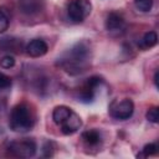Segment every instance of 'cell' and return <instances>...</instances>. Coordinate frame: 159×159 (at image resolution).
<instances>
[{
    "instance_id": "cell-7",
    "label": "cell",
    "mask_w": 159,
    "mask_h": 159,
    "mask_svg": "<svg viewBox=\"0 0 159 159\" xmlns=\"http://www.w3.org/2000/svg\"><path fill=\"white\" fill-rule=\"evenodd\" d=\"M81 125H82V119L73 111L70 113V116L67 118H65L58 124V127L61 128L62 134H65V135H72V134H75L81 128Z\"/></svg>"
},
{
    "instance_id": "cell-16",
    "label": "cell",
    "mask_w": 159,
    "mask_h": 159,
    "mask_svg": "<svg viewBox=\"0 0 159 159\" xmlns=\"http://www.w3.org/2000/svg\"><path fill=\"white\" fill-rule=\"evenodd\" d=\"M0 47L4 51H17V41L10 37H5L0 40Z\"/></svg>"
},
{
    "instance_id": "cell-1",
    "label": "cell",
    "mask_w": 159,
    "mask_h": 159,
    "mask_svg": "<svg viewBox=\"0 0 159 159\" xmlns=\"http://www.w3.org/2000/svg\"><path fill=\"white\" fill-rule=\"evenodd\" d=\"M91 61H92L91 45L87 41L82 40L76 42L71 48L63 52L58 57L57 65L68 75L76 76L84 72L91 66Z\"/></svg>"
},
{
    "instance_id": "cell-14",
    "label": "cell",
    "mask_w": 159,
    "mask_h": 159,
    "mask_svg": "<svg viewBox=\"0 0 159 159\" xmlns=\"http://www.w3.org/2000/svg\"><path fill=\"white\" fill-rule=\"evenodd\" d=\"M9 24H10V15L5 7L0 6V34L7 30Z\"/></svg>"
},
{
    "instance_id": "cell-20",
    "label": "cell",
    "mask_w": 159,
    "mask_h": 159,
    "mask_svg": "<svg viewBox=\"0 0 159 159\" xmlns=\"http://www.w3.org/2000/svg\"><path fill=\"white\" fill-rule=\"evenodd\" d=\"M55 149H56V147L52 142H46L42 147V155L43 157H52Z\"/></svg>"
},
{
    "instance_id": "cell-5",
    "label": "cell",
    "mask_w": 159,
    "mask_h": 159,
    "mask_svg": "<svg viewBox=\"0 0 159 159\" xmlns=\"http://www.w3.org/2000/svg\"><path fill=\"white\" fill-rule=\"evenodd\" d=\"M109 116L118 120H125L133 116L134 112V103L129 98L116 99L108 107Z\"/></svg>"
},
{
    "instance_id": "cell-11",
    "label": "cell",
    "mask_w": 159,
    "mask_h": 159,
    "mask_svg": "<svg viewBox=\"0 0 159 159\" xmlns=\"http://www.w3.org/2000/svg\"><path fill=\"white\" fill-rule=\"evenodd\" d=\"M82 140L87 147H97L102 143V134L97 129H88L82 133Z\"/></svg>"
},
{
    "instance_id": "cell-22",
    "label": "cell",
    "mask_w": 159,
    "mask_h": 159,
    "mask_svg": "<svg viewBox=\"0 0 159 159\" xmlns=\"http://www.w3.org/2000/svg\"><path fill=\"white\" fill-rule=\"evenodd\" d=\"M158 76H159V72L157 71L155 75H154V83H155V87H157V88L159 87V83H158Z\"/></svg>"
},
{
    "instance_id": "cell-18",
    "label": "cell",
    "mask_w": 159,
    "mask_h": 159,
    "mask_svg": "<svg viewBox=\"0 0 159 159\" xmlns=\"http://www.w3.org/2000/svg\"><path fill=\"white\" fill-rule=\"evenodd\" d=\"M147 119L152 123H158L159 120V111H158V107H152L148 109L147 114H145Z\"/></svg>"
},
{
    "instance_id": "cell-9",
    "label": "cell",
    "mask_w": 159,
    "mask_h": 159,
    "mask_svg": "<svg viewBox=\"0 0 159 159\" xmlns=\"http://www.w3.org/2000/svg\"><path fill=\"white\" fill-rule=\"evenodd\" d=\"M45 0H19V9L25 15H35L43 10Z\"/></svg>"
},
{
    "instance_id": "cell-10",
    "label": "cell",
    "mask_w": 159,
    "mask_h": 159,
    "mask_svg": "<svg viewBox=\"0 0 159 159\" xmlns=\"http://www.w3.org/2000/svg\"><path fill=\"white\" fill-rule=\"evenodd\" d=\"M26 53L31 57H41L48 51L47 43L41 39H34L26 45Z\"/></svg>"
},
{
    "instance_id": "cell-17",
    "label": "cell",
    "mask_w": 159,
    "mask_h": 159,
    "mask_svg": "<svg viewBox=\"0 0 159 159\" xmlns=\"http://www.w3.org/2000/svg\"><path fill=\"white\" fill-rule=\"evenodd\" d=\"M135 7L142 12H148L153 7V0H134Z\"/></svg>"
},
{
    "instance_id": "cell-13",
    "label": "cell",
    "mask_w": 159,
    "mask_h": 159,
    "mask_svg": "<svg viewBox=\"0 0 159 159\" xmlns=\"http://www.w3.org/2000/svg\"><path fill=\"white\" fill-rule=\"evenodd\" d=\"M71 112H72V109L67 106H57V107H55V109L52 112V119L58 125L65 118H67L70 116Z\"/></svg>"
},
{
    "instance_id": "cell-2",
    "label": "cell",
    "mask_w": 159,
    "mask_h": 159,
    "mask_svg": "<svg viewBox=\"0 0 159 159\" xmlns=\"http://www.w3.org/2000/svg\"><path fill=\"white\" fill-rule=\"evenodd\" d=\"M35 124V114L31 107L26 103L16 104L10 113L9 125L16 133H26Z\"/></svg>"
},
{
    "instance_id": "cell-12",
    "label": "cell",
    "mask_w": 159,
    "mask_h": 159,
    "mask_svg": "<svg viewBox=\"0 0 159 159\" xmlns=\"http://www.w3.org/2000/svg\"><path fill=\"white\" fill-rule=\"evenodd\" d=\"M158 42V35L155 31H148L143 35V37L138 42V47L140 50H148L157 45Z\"/></svg>"
},
{
    "instance_id": "cell-15",
    "label": "cell",
    "mask_w": 159,
    "mask_h": 159,
    "mask_svg": "<svg viewBox=\"0 0 159 159\" xmlns=\"http://www.w3.org/2000/svg\"><path fill=\"white\" fill-rule=\"evenodd\" d=\"M158 153V145L155 143H149V144H145L142 149V153L138 154V157L140 158H148V157H152V155H155Z\"/></svg>"
},
{
    "instance_id": "cell-21",
    "label": "cell",
    "mask_w": 159,
    "mask_h": 159,
    "mask_svg": "<svg viewBox=\"0 0 159 159\" xmlns=\"http://www.w3.org/2000/svg\"><path fill=\"white\" fill-rule=\"evenodd\" d=\"M11 87V78L5 73L0 72V89H6Z\"/></svg>"
},
{
    "instance_id": "cell-6",
    "label": "cell",
    "mask_w": 159,
    "mask_h": 159,
    "mask_svg": "<svg viewBox=\"0 0 159 159\" xmlns=\"http://www.w3.org/2000/svg\"><path fill=\"white\" fill-rule=\"evenodd\" d=\"M103 83V80L99 76H91L87 81L82 84L78 92V99L83 103H92L96 98L97 89Z\"/></svg>"
},
{
    "instance_id": "cell-3",
    "label": "cell",
    "mask_w": 159,
    "mask_h": 159,
    "mask_svg": "<svg viewBox=\"0 0 159 159\" xmlns=\"http://www.w3.org/2000/svg\"><path fill=\"white\" fill-rule=\"evenodd\" d=\"M37 145L35 140L30 138L20 139V140H12L7 144V150L11 155L17 158H31L36 154Z\"/></svg>"
},
{
    "instance_id": "cell-19",
    "label": "cell",
    "mask_w": 159,
    "mask_h": 159,
    "mask_svg": "<svg viewBox=\"0 0 159 159\" xmlns=\"http://www.w3.org/2000/svg\"><path fill=\"white\" fill-rule=\"evenodd\" d=\"M0 66H1L2 68L9 70V68H11V67L15 66V58H14L12 56H10V55H6V56H4V57L0 60Z\"/></svg>"
},
{
    "instance_id": "cell-4",
    "label": "cell",
    "mask_w": 159,
    "mask_h": 159,
    "mask_svg": "<svg viewBox=\"0 0 159 159\" xmlns=\"http://www.w3.org/2000/svg\"><path fill=\"white\" fill-rule=\"evenodd\" d=\"M92 4L89 0H71L67 5V15L73 22H82L89 16Z\"/></svg>"
},
{
    "instance_id": "cell-8",
    "label": "cell",
    "mask_w": 159,
    "mask_h": 159,
    "mask_svg": "<svg viewBox=\"0 0 159 159\" xmlns=\"http://www.w3.org/2000/svg\"><path fill=\"white\" fill-rule=\"evenodd\" d=\"M104 26H106V30L111 34H120L125 29V20L120 14L113 11L107 15Z\"/></svg>"
}]
</instances>
